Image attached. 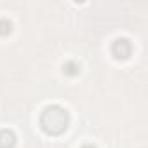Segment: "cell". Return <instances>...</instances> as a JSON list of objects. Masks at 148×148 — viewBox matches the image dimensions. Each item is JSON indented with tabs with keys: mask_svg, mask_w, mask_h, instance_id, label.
<instances>
[{
	"mask_svg": "<svg viewBox=\"0 0 148 148\" xmlns=\"http://www.w3.org/2000/svg\"><path fill=\"white\" fill-rule=\"evenodd\" d=\"M16 145V134L11 129H0V148H12Z\"/></svg>",
	"mask_w": 148,
	"mask_h": 148,
	"instance_id": "obj_3",
	"label": "cell"
},
{
	"mask_svg": "<svg viewBox=\"0 0 148 148\" xmlns=\"http://www.w3.org/2000/svg\"><path fill=\"white\" fill-rule=\"evenodd\" d=\"M11 32H12V23H11L9 19L2 18V19H0V35L5 37V35H9Z\"/></svg>",
	"mask_w": 148,
	"mask_h": 148,
	"instance_id": "obj_5",
	"label": "cell"
},
{
	"mask_svg": "<svg viewBox=\"0 0 148 148\" xmlns=\"http://www.w3.org/2000/svg\"><path fill=\"white\" fill-rule=\"evenodd\" d=\"M68 124H70V115L59 105L45 106L40 115V127L44 132H47L51 136H58V134L64 132Z\"/></svg>",
	"mask_w": 148,
	"mask_h": 148,
	"instance_id": "obj_1",
	"label": "cell"
},
{
	"mask_svg": "<svg viewBox=\"0 0 148 148\" xmlns=\"http://www.w3.org/2000/svg\"><path fill=\"white\" fill-rule=\"evenodd\" d=\"M63 71L66 73V75L73 77V75H77V73L80 71V66H79V63H75V61H66V63L63 64Z\"/></svg>",
	"mask_w": 148,
	"mask_h": 148,
	"instance_id": "obj_4",
	"label": "cell"
},
{
	"mask_svg": "<svg viewBox=\"0 0 148 148\" xmlns=\"http://www.w3.org/2000/svg\"><path fill=\"white\" fill-rule=\"evenodd\" d=\"M132 52V45L127 38H117L113 44H112V54L117 58V59H127Z\"/></svg>",
	"mask_w": 148,
	"mask_h": 148,
	"instance_id": "obj_2",
	"label": "cell"
},
{
	"mask_svg": "<svg viewBox=\"0 0 148 148\" xmlns=\"http://www.w3.org/2000/svg\"><path fill=\"white\" fill-rule=\"evenodd\" d=\"M80 148H96V146H94V145H89V143H87V145H82Z\"/></svg>",
	"mask_w": 148,
	"mask_h": 148,
	"instance_id": "obj_6",
	"label": "cell"
}]
</instances>
